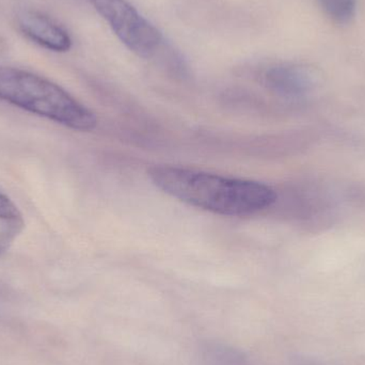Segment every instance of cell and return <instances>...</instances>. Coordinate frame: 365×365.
<instances>
[{
    "instance_id": "cell-4",
    "label": "cell",
    "mask_w": 365,
    "mask_h": 365,
    "mask_svg": "<svg viewBox=\"0 0 365 365\" xmlns=\"http://www.w3.org/2000/svg\"><path fill=\"white\" fill-rule=\"evenodd\" d=\"M17 24L28 38L48 51L66 53L72 47L68 32L57 21L38 11H23L17 16Z\"/></svg>"
},
{
    "instance_id": "cell-7",
    "label": "cell",
    "mask_w": 365,
    "mask_h": 365,
    "mask_svg": "<svg viewBox=\"0 0 365 365\" xmlns=\"http://www.w3.org/2000/svg\"><path fill=\"white\" fill-rule=\"evenodd\" d=\"M0 220L6 221L9 225H24L19 208L11 201L10 197L1 191H0Z\"/></svg>"
},
{
    "instance_id": "cell-3",
    "label": "cell",
    "mask_w": 365,
    "mask_h": 365,
    "mask_svg": "<svg viewBox=\"0 0 365 365\" xmlns=\"http://www.w3.org/2000/svg\"><path fill=\"white\" fill-rule=\"evenodd\" d=\"M89 1L117 38L135 55L143 59H153L165 51L166 43L162 32L128 0Z\"/></svg>"
},
{
    "instance_id": "cell-2",
    "label": "cell",
    "mask_w": 365,
    "mask_h": 365,
    "mask_svg": "<svg viewBox=\"0 0 365 365\" xmlns=\"http://www.w3.org/2000/svg\"><path fill=\"white\" fill-rule=\"evenodd\" d=\"M0 100L78 132L98 126L96 113L63 88L21 68L0 66Z\"/></svg>"
},
{
    "instance_id": "cell-6",
    "label": "cell",
    "mask_w": 365,
    "mask_h": 365,
    "mask_svg": "<svg viewBox=\"0 0 365 365\" xmlns=\"http://www.w3.org/2000/svg\"><path fill=\"white\" fill-rule=\"evenodd\" d=\"M326 16L339 25H346L356 15V0H317Z\"/></svg>"
},
{
    "instance_id": "cell-1",
    "label": "cell",
    "mask_w": 365,
    "mask_h": 365,
    "mask_svg": "<svg viewBox=\"0 0 365 365\" xmlns=\"http://www.w3.org/2000/svg\"><path fill=\"white\" fill-rule=\"evenodd\" d=\"M152 182L167 195L214 214L242 217L257 214L276 202L272 187L249 180L232 179L175 166L148 170Z\"/></svg>"
},
{
    "instance_id": "cell-5",
    "label": "cell",
    "mask_w": 365,
    "mask_h": 365,
    "mask_svg": "<svg viewBox=\"0 0 365 365\" xmlns=\"http://www.w3.org/2000/svg\"><path fill=\"white\" fill-rule=\"evenodd\" d=\"M266 85L280 96L299 98L312 91L317 83L313 68L297 64H281L265 74Z\"/></svg>"
}]
</instances>
